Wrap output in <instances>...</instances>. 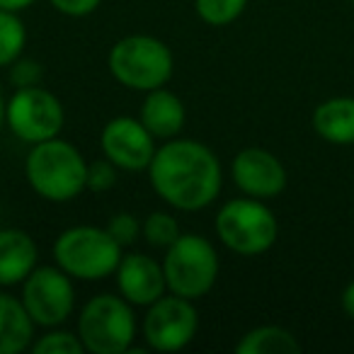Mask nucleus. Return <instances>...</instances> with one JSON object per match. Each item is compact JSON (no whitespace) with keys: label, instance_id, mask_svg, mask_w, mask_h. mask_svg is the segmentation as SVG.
<instances>
[{"label":"nucleus","instance_id":"nucleus-17","mask_svg":"<svg viewBox=\"0 0 354 354\" xmlns=\"http://www.w3.org/2000/svg\"><path fill=\"white\" fill-rule=\"evenodd\" d=\"M313 129L335 146L354 143V97H330L313 112Z\"/></svg>","mask_w":354,"mask_h":354},{"label":"nucleus","instance_id":"nucleus-6","mask_svg":"<svg viewBox=\"0 0 354 354\" xmlns=\"http://www.w3.org/2000/svg\"><path fill=\"white\" fill-rule=\"evenodd\" d=\"M218 252L212 241L199 233H183L170 248H165L162 272L167 291L197 301L214 289L218 279Z\"/></svg>","mask_w":354,"mask_h":354},{"label":"nucleus","instance_id":"nucleus-18","mask_svg":"<svg viewBox=\"0 0 354 354\" xmlns=\"http://www.w3.org/2000/svg\"><path fill=\"white\" fill-rule=\"evenodd\" d=\"M238 354H296L301 344L286 328L279 325H260L252 328L238 339Z\"/></svg>","mask_w":354,"mask_h":354},{"label":"nucleus","instance_id":"nucleus-22","mask_svg":"<svg viewBox=\"0 0 354 354\" xmlns=\"http://www.w3.org/2000/svg\"><path fill=\"white\" fill-rule=\"evenodd\" d=\"M32 352L35 354H85V347L80 342L78 333L71 330L49 328L41 337H37L32 342Z\"/></svg>","mask_w":354,"mask_h":354},{"label":"nucleus","instance_id":"nucleus-27","mask_svg":"<svg viewBox=\"0 0 354 354\" xmlns=\"http://www.w3.org/2000/svg\"><path fill=\"white\" fill-rule=\"evenodd\" d=\"M37 0H0V10H12V12H22L27 8L35 6Z\"/></svg>","mask_w":354,"mask_h":354},{"label":"nucleus","instance_id":"nucleus-14","mask_svg":"<svg viewBox=\"0 0 354 354\" xmlns=\"http://www.w3.org/2000/svg\"><path fill=\"white\" fill-rule=\"evenodd\" d=\"M39 262L35 238L22 228H0V286H17Z\"/></svg>","mask_w":354,"mask_h":354},{"label":"nucleus","instance_id":"nucleus-1","mask_svg":"<svg viewBox=\"0 0 354 354\" xmlns=\"http://www.w3.org/2000/svg\"><path fill=\"white\" fill-rule=\"evenodd\" d=\"M146 172L153 192L177 212H202L221 194V160L194 138H167Z\"/></svg>","mask_w":354,"mask_h":354},{"label":"nucleus","instance_id":"nucleus-24","mask_svg":"<svg viewBox=\"0 0 354 354\" xmlns=\"http://www.w3.org/2000/svg\"><path fill=\"white\" fill-rule=\"evenodd\" d=\"M117 170L119 167L114 162H109L107 158L88 162V189L90 192H107V189H112L117 185Z\"/></svg>","mask_w":354,"mask_h":354},{"label":"nucleus","instance_id":"nucleus-4","mask_svg":"<svg viewBox=\"0 0 354 354\" xmlns=\"http://www.w3.org/2000/svg\"><path fill=\"white\" fill-rule=\"evenodd\" d=\"M124 248L107 228L71 226L54 243V260L75 281H102L117 272Z\"/></svg>","mask_w":354,"mask_h":354},{"label":"nucleus","instance_id":"nucleus-9","mask_svg":"<svg viewBox=\"0 0 354 354\" xmlns=\"http://www.w3.org/2000/svg\"><path fill=\"white\" fill-rule=\"evenodd\" d=\"M59 265H37L22 281V304L39 328H59L75 310V284Z\"/></svg>","mask_w":354,"mask_h":354},{"label":"nucleus","instance_id":"nucleus-26","mask_svg":"<svg viewBox=\"0 0 354 354\" xmlns=\"http://www.w3.org/2000/svg\"><path fill=\"white\" fill-rule=\"evenodd\" d=\"M49 3L66 17H88L97 10L102 0H49Z\"/></svg>","mask_w":354,"mask_h":354},{"label":"nucleus","instance_id":"nucleus-30","mask_svg":"<svg viewBox=\"0 0 354 354\" xmlns=\"http://www.w3.org/2000/svg\"><path fill=\"white\" fill-rule=\"evenodd\" d=\"M352 3H354V0H352Z\"/></svg>","mask_w":354,"mask_h":354},{"label":"nucleus","instance_id":"nucleus-20","mask_svg":"<svg viewBox=\"0 0 354 354\" xmlns=\"http://www.w3.org/2000/svg\"><path fill=\"white\" fill-rule=\"evenodd\" d=\"M141 236L146 238L148 245L162 248V250H165V248H170L177 238L183 236V231H180V223H177V218L172 216V214L153 212V214H148V216L143 218Z\"/></svg>","mask_w":354,"mask_h":354},{"label":"nucleus","instance_id":"nucleus-8","mask_svg":"<svg viewBox=\"0 0 354 354\" xmlns=\"http://www.w3.org/2000/svg\"><path fill=\"white\" fill-rule=\"evenodd\" d=\"M66 112L61 100L41 85L15 88L10 100H6V124L20 141L41 143L61 136Z\"/></svg>","mask_w":354,"mask_h":354},{"label":"nucleus","instance_id":"nucleus-10","mask_svg":"<svg viewBox=\"0 0 354 354\" xmlns=\"http://www.w3.org/2000/svg\"><path fill=\"white\" fill-rule=\"evenodd\" d=\"M199 330V313L194 301L167 291L151 306H146L141 333L148 349L180 352L194 339Z\"/></svg>","mask_w":354,"mask_h":354},{"label":"nucleus","instance_id":"nucleus-5","mask_svg":"<svg viewBox=\"0 0 354 354\" xmlns=\"http://www.w3.org/2000/svg\"><path fill=\"white\" fill-rule=\"evenodd\" d=\"M133 306L122 294H97L80 308L78 337L90 354H127L136 339Z\"/></svg>","mask_w":354,"mask_h":354},{"label":"nucleus","instance_id":"nucleus-12","mask_svg":"<svg viewBox=\"0 0 354 354\" xmlns=\"http://www.w3.org/2000/svg\"><path fill=\"white\" fill-rule=\"evenodd\" d=\"M231 175L236 187L245 197L272 199L284 192L286 170L274 153L265 148H243L231 162Z\"/></svg>","mask_w":354,"mask_h":354},{"label":"nucleus","instance_id":"nucleus-25","mask_svg":"<svg viewBox=\"0 0 354 354\" xmlns=\"http://www.w3.org/2000/svg\"><path fill=\"white\" fill-rule=\"evenodd\" d=\"M41 75H44V68H41L37 61L30 59H17L15 64L10 66V80L15 88H27V85H39Z\"/></svg>","mask_w":354,"mask_h":354},{"label":"nucleus","instance_id":"nucleus-2","mask_svg":"<svg viewBox=\"0 0 354 354\" xmlns=\"http://www.w3.org/2000/svg\"><path fill=\"white\" fill-rule=\"evenodd\" d=\"M25 177L41 199L66 204L88 189V160L73 143L56 136L30 148Z\"/></svg>","mask_w":354,"mask_h":354},{"label":"nucleus","instance_id":"nucleus-13","mask_svg":"<svg viewBox=\"0 0 354 354\" xmlns=\"http://www.w3.org/2000/svg\"><path fill=\"white\" fill-rule=\"evenodd\" d=\"M117 289L129 304L136 308H146L153 301L167 294V281L165 272H162V262L153 260L146 252H124L122 262H119L117 272Z\"/></svg>","mask_w":354,"mask_h":354},{"label":"nucleus","instance_id":"nucleus-29","mask_svg":"<svg viewBox=\"0 0 354 354\" xmlns=\"http://www.w3.org/2000/svg\"><path fill=\"white\" fill-rule=\"evenodd\" d=\"M6 124V100H3V93H0V129Z\"/></svg>","mask_w":354,"mask_h":354},{"label":"nucleus","instance_id":"nucleus-16","mask_svg":"<svg viewBox=\"0 0 354 354\" xmlns=\"http://www.w3.org/2000/svg\"><path fill=\"white\" fill-rule=\"evenodd\" d=\"M37 323L17 296L0 291V354H20L32 349Z\"/></svg>","mask_w":354,"mask_h":354},{"label":"nucleus","instance_id":"nucleus-7","mask_svg":"<svg viewBox=\"0 0 354 354\" xmlns=\"http://www.w3.org/2000/svg\"><path fill=\"white\" fill-rule=\"evenodd\" d=\"M216 236L231 252L243 257L262 255L277 243L279 223L267 204L255 197L231 199L216 214Z\"/></svg>","mask_w":354,"mask_h":354},{"label":"nucleus","instance_id":"nucleus-3","mask_svg":"<svg viewBox=\"0 0 354 354\" xmlns=\"http://www.w3.org/2000/svg\"><path fill=\"white\" fill-rule=\"evenodd\" d=\"M107 68L119 85L136 93L165 88L175 73V56L170 46L151 35L122 37L109 49Z\"/></svg>","mask_w":354,"mask_h":354},{"label":"nucleus","instance_id":"nucleus-23","mask_svg":"<svg viewBox=\"0 0 354 354\" xmlns=\"http://www.w3.org/2000/svg\"><path fill=\"white\" fill-rule=\"evenodd\" d=\"M104 228L112 233V238L124 250H127L129 245H133V243L138 241V236H141V221L129 212H119V214H114V216H109Z\"/></svg>","mask_w":354,"mask_h":354},{"label":"nucleus","instance_id":"nucleus-28","mask_svg":"<svg viewBox=\"0 0 354 354\" xmlns=\"http://www.w3.org/2000/svg\"><path fill=\"white\" fill-rule=\"evenodd\" d=\"M342 308L349 320H354V281L342 291Z\"/></svg>","mask_w":354,"mask_h":354},{"label":"nucleus","instance_id":"nucleus-21","mask_svg":"<svg viewBox=\"0 0 354 354\" xmlns=\"http://www.w3.org/2000/svg\"><path fill=\"white\" fill-rule=\"evenodd\" d=\"M248 8V0H194L199 20L212 27H226L236 22Z\"/></svg>","mask_w":354,"mask_h":354},{"label":"nucleus","instance_id":"nucleus-15","mask_svg":"<svg viewBox=\"0 0 354 354\" xmlns=\"http://www.w3.org/2000/svg\"><path fill=\"white\" fill-rule=\"evenodd\" d=\"M138 119L153 136L160 138V141H167V138H175L177 133L183 131L187 109H185V102L175 93H170L167 88H156L151 93H146Z\"/></svg>","mask_w":354,"mask_h":354},{"label":"nucleus","instance_id":"nucleus-11","mask_svg":"<svg viewBox=\"0 0 354 354\" xmlns=\"http://www.w3.org/2000/svg\"><path fill=\"white\" fill-rule=\"evenodd\" d=\"M100 148L109 162L127 172L148 170L153 156H156V136L143 127L141 119L133 117H114L102 127L100 133Z\"/></svg>","mask_w":354,"mask_h":354},{"label":"nucleus","instance_id":"nucleus-19","mask_svg":"<svg viewBox=\"0 0 354 354\" xmlns=\"http://www.w3.org/2000/svg\"><path fill=\"white\" fill-rule=\"evenodd\" d=\"M27 46V27L20 12L0 10V68H10Z\"/></svg>","mask_w":354,"mask_h":354}]
</instances>
